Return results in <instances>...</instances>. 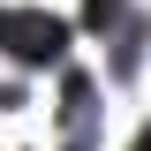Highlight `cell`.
Returning a JSON list of instances; mask_svg holds the SVG:
<instances>
[{
    "instance_id": "cell-1",
    "label": "cell",
    "mask_w": 151,
    "mask_h": 151,
    "mask_svg": "<svg viewBox=\"0 0 151 151\" xmlns=\"http://www.w3.org/2000/svg\"><path fill=\"white\" fill-rule=\"evenodd\" d=\"M0 45L23 60V68H53L68 53V23L60 15H38V8H0Z\"/></svg>"
},
{
    "instance_id": "cell-2",
    "label": "cell",
    "mask_w": 151,
    "mask_h": 151,
    "mask_svg": "<svg viewBox=\"0 0 151 151\" xmlns=\"http://www.w3.org/2000/svg\"><path fill=\"white\" fill-rule=\"evenodd\" d=\"M91 76H68V91H60V136H68V151H91V121H98V106H91Z\"/></svg>"
},
{
    "instance_id": "cell-3",
    "label": "cell",
    "mask_w": 151,
    "mask_h": 151,
    "mask_svg": "<svg viewBox=\"0 0 151 151\" xmlns=\"http://www.w3.org/2000/svg\"><path fill=\"white\" fill-rule=\"evenodd\" d=\"M129 23V0H91V30H121Z\"/></svg>"
}]
</instances>
